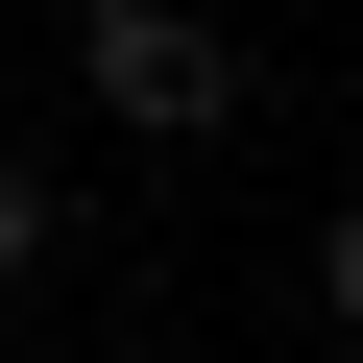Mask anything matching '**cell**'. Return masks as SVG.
<instances>
[{"mask_svg":"<svg viewBox=\"0 0 363 363\" xmlns=\"http://www.w3.org/2000/svg\"><path fill=\"white\" fill-rule=\"evenodd\" d=\"M73 97H97L121 145H218V121H242V49L194 25V0H73Z\"/></svg>","mask_w":363,"mask_h":363,"instance_id":"cell-1","label":"cell"},{"mask_svg":"<svg viewBox=\"0 0 363 363\" xmlns=\"http://www.w3.org/2000/svg\"><path fill=\"white\" fill-rule=\"evenodd\" d=\"M0 291H49V169L0 145Z\"/></svg>","mask_w":363,"mask_h":363,"instance_id":"cell-2","label":"cell"},{"mask_svg":"<svg viewBox=\"0 0 363 363\" xmlns=\"http://www.w3.org/2000/svg\"><path fill=\"white\" fill-rule=\"evenodd\" d=\"M315 315H339V339H363V194H339V218H315Z\"/></svg>","mask_w":363,"mask_h":363,"instance_id":"cell-3","label":"cell"}]
</instances>
